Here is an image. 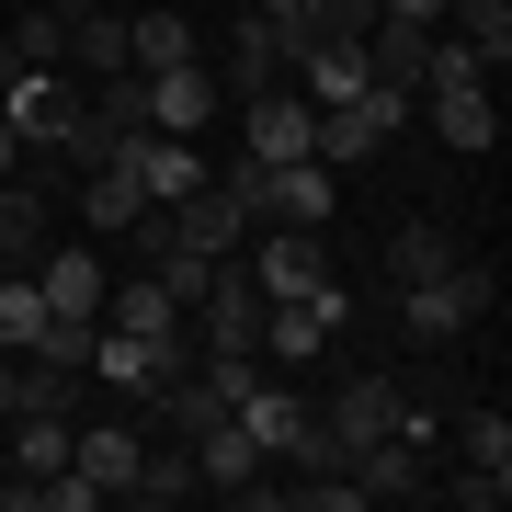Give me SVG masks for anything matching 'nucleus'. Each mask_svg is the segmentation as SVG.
Wrapping results in <instances>:
<instances>
[{
    "instance_id": "obj_1",
    "label": "nucleus",
    "mask_w": 512,
    "mask_h": 512,
    "mask_svg": "<svg viewBox=\"0 0 512 512\" xmlns=\"http://www.w3.org/2000/svg\"><path fill=\"white\" fill-rule=\"evenodd\" d=\"M490 262H444V274H421V285H399V342H421V353H444V342H456V330H478V319H490Z\"/></svg>"
},
{
    "instance_id": "obj_2",
    "label": "nucleus",
    "mask_w": 512,
    "mask_h": 512,
    "mask_svg": "<svg viewBox=\"0 0 512 512\" xmlns=\"http://www.w3.org/2000/svg\"><path fill=\"white\" fill-rule=\"evenodd\" d=\"M376 433H399V376H342V399L319 410V456L308 467H353Z\"/></svg>"
},
{
    "instance_id": "obj_3",
    "label": "nucleus",
    "mask_w": 512,
    "mask_h": 512,
    "mask_svg": "<svg viewBox=\"0 0 512 512\" xmlns=\"http://www.w3.org/2000/svg\"><path fill=\"white\" fill-rule=\"evenodd\" d=\"M228 410H239V433L262 444V467H274V456L308 467V456H319V410H308V387H262V376H251Z\"/></svg>"
},
{
    "instance_id": "obj_4",
    "label": "nucleus",
    "mask_w": 512,
    "mask_h": 512,
    "mask_svg": "<svg viewBox=\"0 0 512 512\" xmlns=\"http://www.w3.org/2000/svg\"><path fill=\"white\" fill-rule=\"evenodd\" d=\"M137 114H148V137H205V126H217V69H205V57L137 69Z\"/></svg>"
},
{
    "instance_id": "obj_5",
    "label": "nucleus",
    "mask_w": 512,
    "mask_h": 512,
    "mask_svg": "<svg viewBox=\"0 0 512 512\" xmlns=\"http://www.w3.org/2000/svg\"><path fill=\"white\" fill-rule=\"evenodd\" d=\"M342 319H353L342 285H319V296H262V353H274V365H308V353H330Z\"/></svg>"
},
{
    "instance_id": "obj_6",
    "label": "nucleus",
    "mask_w": 512,
    "mask_h": 512,
    "mask_svg": "<svg viewBox=\"0 0 512 512\" xmlns=\"http://www.w3.org/2000/svg\"><path fill=\"white\" fill-rule=\"evenodd\" d=\"M69 114H80V92L57 69H12V80H0V126L23 137V160H46V148L69 137Z\"/></svg>"
},
{
    "instance_id": "obj_7",
    "label": "nucleus",
    "mask_w": 512,
    "mask_h": 512,
    "mask_svg": "<svg viewBox=\"0 0 512 512\" xmlns=\"http://www.w3.org/2000/svg\"><path fill=\"white\" fill-rule=\"evenodd\" d=\"M103 285H114V262L92 251V239H46L35 251V296L57 319H103Z\"/></svg>"
},
{
    "instance_id": "obj_8",
    "label": "nucleus",
    "mask_w": 512,
    "mask_h": 512,
    "mask_svg": "<svg viewBox=\"0 0 512 512\" xmlns=\"http://www.w3.org/2000/svg\"><path fill=\"white\" fill-rule=\"evenodd\" d=\"M114 160L137 171V194H148V205H183L194 183H217V171H205V148H194V137H148V126H137L126 148H114Z\"/></svg>"
},
{
    "instance_id": "obj_9",
    "label": "nucleus",
    "mask_w": 512,
    "mask_h": 512,
    "mask_svg": "<svg viewBox=\"0 0 512 512\" xmlns=\"http://www.w3.org/2000/svg\"><path fill=\"white\" fill-rule=\"evenodd\" d=\"M160 217H171L183 251H217V262H239V239H251V205H239L228 183H194L183 205H160Z\"/></svg>"
},
{
    "instance_id": "obj_10",
    "label": "nucleus",
    "mask_w": 512,
    "mask_h": 512,
    "mask_svg": "<svg viewBox=\"0 0 512 512\" xmlns=\"http://www.w3.org/2000/svg\"><path fill=\"white\" fill-rule=\"evenodd\" d=\"M251 285H262V296H319V285H342V274H330L319 228H274V239L251 251Z\"/></svg>"
},
{
    "instance_id": "obj_11",
    "label": "nucleus",
    "mask_w": 512,
    "mask_h": 512,
    "mask_svg": "<svg viewBox=\"0 0 512 512\" xmlns=\"http://www.w3.org/2000/svg\"><path fill=\"white\" fill-rule=\"evenodd\" d=\"M421 114H433V137L456 148V160H490V148H501V103H490V80H467V92H421Z\"/></svg>"
},
{
    "instance_id": "obj_12",
    "label": "nucleus",
    "mask_w": 512,
    "mask_h": 512,
    "mask_svg": "<svg viewBox=\"0 0 512 512\" xmlns=\"http://www.w3.org/2000/svg\"><path fill=\"white\" fill-rule=\"evenodd\" d=\"M228 92H239V103H262V92H285V23H274V12H251V23H228Z\"/></svg>"
},
{
    "instance_id": "obj_13",
    "label": "nucleus",
    "mask_w": 512,
    "mask_h": 512,
    "mask_svg": "<svg viewBox=\"0 0 512 512\" xmlns=\"http://www.w3.org/2000/svg\"><path fill=\"white\" fill-rule=\"evenodd\" d=\"M137 456H148V444L126 433V421H92V433H69V467L92 478L103 501H126V490H137Z\"/></svg>"
},
{
    "instance_id": "obj_14",
    "label": "nucleus",
    "mask_w": 512,
    "mask_h": 512,
    "mask_svg": "<svg viewBox=\"0 0 512 512\" xmlns=\"http://www.w3.org/2000/svg\"><path fill=\"white\" fill-rule=\"evenodd\" d=\"M239 114H251V160H308V126H319L308 92H262V103H239Z\"/></svg>"
},
{
    "instance_id": "obj_15",
    "label": "nucleus",
    "mask_w": 512,
    "mask_h": 512,
    "mask_svg": "<svg viewBox=\"0 0 512 512\" xmlns=\"http://www.w3.org/2000/svg\"><path fill=\"white\" fill-rule=\"evenodd\" d=\"M69 205H80V228H92V239H126V228L148 217V194H137V171H126V160H114V171H80V194H69Z\"/></svg>"
},
{
    "instance_id": "obj_16",
    "label": "nucleus",
    "mask_w": 512,
    "mask_h": 512,
    "mask_svg": "<svg viewBox=\"0 0 512 512\" xmlns=\"http://www.w3.org/2000/svg\"><path fill=\"white\" fill-rule=\"evenodd\" d=\"M103 319H114V330H137V342H194V330H183V308L160 296V274H137V285H103Z\"/></svg>"
},
{
    "instance_id": "obj_17",
    "label": "nucleus",
    "mask_w": 512,
    "mask_h": 512,
    "mask_svg": "<svg viewBox=\"0 0 512 512\" xmlns=\"http://www.w3.org/2000/svg\"><path fill=\"white\" fill-rule=\"evenodd\" d=\"M183 57H205L194 46V12H126V69H183Z\"/></svg>"
},
{
    "instance_id": "obj_18",
    "label": "nucleus",
    "mask_w": 512,
    "mask_h": 512,
    "mask_svg": "<svg viewBox=\"0 0 512 512\" xmlns=\"http://www.w3.org/2000/svg\"><path fill=\"white\" fill-rule=\"evenodd\" d=\"M69 69H92V80L126 69V12H114V0H80L69 12Z\"/></svg>"
},
{
    "instance_id": "obj_19",
    "label": "nucleus",
    "mask_w": 512,
    "mask_h": 512,
    "mask_svg": "<svg viewBox=\"0 0 512 512\" xmlns=\"http://www.w3.org/2000/svg\"><path fill=\"white\" fill-rule=\"evenodd\" d=\"M69 433H80V421L69 410H12V478H46V467H69Z\"/></svg>"
},
{
    "instance_id": "obj_20",
    "label": "nucleus",
    "mask_w": 512,
    "mask_h": 512,
    "mask_svg": "<svg viewBox=\"0 0 512 512\" xmlns=\"http://www.w3.org/2000/svg\"><path fill=\"white\" fill-rule=\"evenodd\" d=\"M444 262H456V228H444V217H410V228H387V274H399V285L444 274Z\"/></svg>"
},
{
    "instance_id": "obj_21",
    "label": "nucleus",
    "mask_w": 512,
    "mask_h": 512,
    "mask_svg": "<svg viewBox=\"0 0 512 512\" xmlns=\"http://www.w3.org/2000/svg\"><path fill=\"white\" fill-rule=\"evenodd\" d=\"M183 490H205V478H194V444L171 433V444H148V456H137V490H126V501H183Z\"/></svg>"
},
{
    "instance_id": "obj_22",
    "label": "nucleus",
    "mask_w": 512,
    "mask_h": 512,
    "mask_svg": "<svg viewBox=\"0 0 512 512\" xmlns=\"http://www.w3.org/2000/svg\"><path fill=\"white\" fill-rule=\"evenodd\" d=\"M444 23L490 57V80H501V57H512V0H444Z\"/></svg>"
},
{
    "instance_id": "obj_23",
    "label": "nucleus",
    "mask_w": 512,
    "mask_h": 512,
    "mask_svg": "<svg viewBox=\"0 0 512 512\" xmlns=\"http://www.w3.org/2000/svg\"><path fill=\"white\" fill-rule=\"evenodd\" d=\"M35 330H46V296H35V262H23V274H0V353H35Z\"/></svg>"
},
{
    "instance_id": "obj_24",
    "label": "nucleus",
    "mask_w": 512,
    "mask_h": 512,
    "mask_svg": "<svg viewBox=\"0 0 512 512\" xmlns=\"http://www.w3.org/2000/svg\"><path fill=\"white\" fill-rule=\"evenodd\" d=\"M12 46H23V69H69V12H46V0H23Z\"/></svg>"
},
{
    "instance_id": "obj_25",
    "label": "nucleus",
    "mask_w": 512,
    "mask_h": 512,
    "mask_svg": "<svg viewBox=\"0 0 512 512\" xmlns=\"http://www.w3.org/2000/svg\"><path fill=\"white\" fill-rule=\"evenodd\" d=\"M456 444H467V467H478V478H512V421H501V410H467V421H456Z\"/></svg>"
},
{
    "instance_id": "obj_26",
    "label": "nucleus",
    "mask_w": 512,
    "mask_h": 512,
    "mask_svg": "<svg viewBox=\"0 0 512 512\" xmlns=\"http://www.w3.org/2000/svg\"><path fill=\"white\" fill-rule=\"evenodd\" d=\"M92 330H103V319H57V308H46V330H35V365L80 376V365H92Z\"/></svg>"
},
{
    "instance_id": "obj_27",
    "label": "nucleus",
    "mask_w": 512,
    "mask_h": 512,
    "mask_svg": "<svg viewBox=\"0 0 512 512\" xmlns=\"http://www.w3.org/2000/svg\"><path fill=\"white\" fill-rule=\"evenodd\" d=\"M308 35H353V46H365V35H376V0H308L296 46H308Z\"/></svg>"
},
{
    "instance_id": "obj_28",
    "label": "nucleus",
    "mask_w": 512,
    "mask_h": 512,
    "mask_svg": "<svg viewBox=\"0 0 512 512\" xmlns=\"http://www.w3.org/2000/svg\"><path fill=\"white\" fill-rule=\"evenodd\" d=\"M376 23H421V35H433V23H444V0H376Z\"/></svg>"
},
{
    "instance_id": "obj_29",
    "label": "nucleus",
    "mask_w": 512,
    "mask_h": 512,
    "mask_svg": "<svg viewBox=\"0 0 512 512\" xmlns=\"http://www.w3.org/2000/svg\"><path fill=\"white\" fill-rule=\"evenodd\" d=\"M12 171H23V137H12V126H0V183H12Z\"/></svg>"
},
{
    "instance_id": "obj_30",
    "label": "nucleus",
    "mask_w": 512,
    "mask_h": 512,
    "mask_svg": "<svg viewBox=\"0 0 512 512\" xmlns=\"http://www.w3.org/2000/svg\"><path fill=\"white\" fill-rule=\"evenodd\" d=\"M12 69H23V46H12V23H0V80H12Z\"/></svg>"
},
{
    "instance_id": "obj_31",
    "label": "nucleus",
    "mask_w": 512,
    "mask_h": 512,
    "mask_svg": "<svg viewBox=\"0 0 512 512\" xmlns=\"http://www.w3.org/2000/svg\"><path fill=\"white\" fill-rule=\"evenodd\" d=\"M0 274H23V262H12V251H0Z\"/></svg>"
},
{
    "instance_id": "obj_32",
    "label": "nucleus",
    "mask_w": 512,
    "mask_h": 512,
    "mask_svg": "<svg viewBox=\"0 0 512 512\" xmlns=\"http://www.w3.org/2000/svg\"><path fill=\"white\" fill-rule=\"evenodd\" d=\"M46 12H80V0H46Z\"/></svg>"
}]
</instances>
